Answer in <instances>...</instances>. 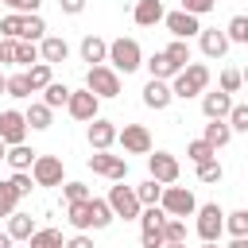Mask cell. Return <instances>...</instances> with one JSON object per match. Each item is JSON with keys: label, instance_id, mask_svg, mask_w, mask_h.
I'll return each mask as SVG.
<instances>
[{"label": "cell", "instance_id": "obj_1", "mask_svg": "<svg viewBox=\"0 0 248 248\" xmlns=\"http://www.w3.org/2000/svg\"><path fill=\"white\" fill-rule=\"evenodd\" d=\"M170 78H174V81H170V97L190 101V97H198V93L209 85V66H202V62H186V66L174 70Z\"/></svg>", "mask_w": 248, "mask_h": 248}, {"label": "cell", "instance_id": "obj_2", "mask_svg": "<svg viewBox=\"0 0 248 248\" xmlns=\"http://www.w3.org/2000/svg\"><path fill=\"white\" fill-rule=\"evenodd\" d=\"M105 62H112V70H124V74H132V70H140L143 66V50H140V43L136 39H112L108 43V50H105Z\"/></svg>", "mask_w": 248, "mask_h": 248}, {"label": "cell", "instance_id": "obj_3", "mask_svg": "<svg viewBox=\"0 0 248 248\" xmlns=\"http://www.w3.org/2000/svg\"><path fill=\"white\" fill-rule=\"evenodd\" d=\"M89 170L101 174V178L124 182V178H128V159H124V155H112L108 147H93V155H89Z\"/></svg>", "mask_w": 248, "mask_h": 248}, {"label": "cell", "instance_id": "obj_4", "mask_svg": "<svg viewBox=\"0 0 248 248\" xmlns=\"http://www.w3.org/2000/svg\"><path fill=\"white\" fill-rule=\"evenodd\" d=\"M159 205H163V213H167V217H190V213L198 209V198H194L186 186L167 182V186H163V194H159Z\"/></svg>", "mask_w": 248, "mask_h": 248}, {"label": "cell", "instance_id": "obj_5", "mask_svg": "<svg viewBox=\"0 0 248 248\" xmlns=\"http://www.w3.org/2000/svg\"><path fill=\"white\" fill-rule=\"evenodd\" d=\"M85 89H93L97 97H116V93H120V78H116L112 66L93 62V66L85 70Z\"/></svg>", "mask_w": 248, "mask_h": 248}, {"label": "cell", "instance_id": "obj_6", "mask_svg": "<svg viewBox=\"0 0 248 248\" xmlns=\"http://www.w3.org/2000/svg\"><path fill=\"white\" fill-rule=\"evenodd\" d=\"M31 178H35V186H62L66 167H62L58 155H35V163H31Z\"/></svg>", "mask_w": 248, "mask_h": 248}, {"label": "cell", "instance_id": "obj_7", "mask_svg": "<svg viewBox=\"0 0 248 248\" xmlns=\"http://www.w3.org/2000/svg\"><path fill=\"white\" fill-rule=\"evenodd\" d=\"M97 108H101V97H97L93 89H70V97H66V112H70L74 120H93Z\"/></svg>", "mask_w": 248, "mask_h": 248}, {"label": "cell", "instance_id": "obj_8", "mask_svg": "<svg viewBox=\"0 0 248 248\" xmlns=\"http://www.w3.org/2000/svg\"><path fill=\"white\" fill-rule=\"evenodd\" d=\"M194 213H198V236L202 240H217L221 229H225V209L217 202H209V205H198Z\"/></svg>", "mask_w": 248, "mask_h": 248}, {"label": "cell", "instance_id": "obj_9", "mask_svg": "<svg viewBox=\"0 0 248 248\" xmlns=\"http://www.w3.org/2000/svg\"><path fill=\"white\" fill-rule=\"evenodd\" d=\"M116 140H120V147H124L128 155H147V151H151V132H147L143 124H124V128H116Z\"/></svg>", "mask_w": 248, "mask_h": 248}, {"label": "cell", "instance_id": "obj_10", "mask_svg": "<svg viewBox=\"0 0 248 248\" xmlns=\"http://www.w3.org/2000/svg\"><path fill=\"white\" fill-rule=\"evenodd\" d=\"M147 170H151V178H159L163 186L167 182H178V174H182V163L170 155V151H147Z\"/></svg>", "mask_w": 248, "mask_h": 248}, {"label": "cell", "instance_id": "obj_11", "mask_svg": "<svg viewBox=\"0 0 248 248\" xmlns=\"http://www.w3.org/2000/svg\"><path fill=\"white\" fill-rule=\"evenodd\" d=\"M105 202H108L112 217H124V221H132V217L140 213V198H136V190H132V186H112Z\"/></svg>", "mask_w": 248, "mask_h": 248}, {"label": "cell", "instance_id": "obj_12", "mask_svg": "<svg viewBox=\"0 0 248 248\" xmlns=\"http://www.w3.org/2000/svg\"><path fill=\"white\" fill-rule=\"evenodd\" d=\"M198 19H202V16H194V12H186V8H178V12H163V23H167V31H170L174 39H190V35H198V31H202Z\"/></svg>", "mask_w": 248, "mask_h": 248}, {"label": "cell", "instance_id": "obj_13", "mask_svg": "<svg viewBox=\"0 0 248 248\" xmlns=\"http://www.w3.org/2000/svg\"><path fill=\"white\" fill-rule=\"evenodd\" d=\"M0 140H4V143H23V140H27V120H23V112H16V108H4V112H0Z\"/></svg>", "mask_w": 248, "mask_h": 248}, {"label": "cell", "instance_id": "obj_14", "mask_svg": "<svg viewBox=\"0 0 248 248\" xmlns=\"http://www.w3.org/2000/svg\"><path fill=\"white\" fill-rule=\"evenodd\" d=\"M4 58L16 66H31V62H39V46L31 39H4Z\"/></svg>", "mask_w": 248, "mask_h": 248}, {"label": "cell", "instance_id": "obj_15", "mask_svg": "<svg viewBox=\"0 0 248 248\" xmlns=\"http://www.w3.org/2000/svg\"><path fill=\"white\" fill-rule=\"evenodd\" d=\"M85 124H89V128H85L89 147H112V143H116V124H112V120L93 116V120H85Z\"/></svg>", "mask_w": 248, "mask_h": 248}, {"label": "cell", "instance_id": "obj_16", "mask_svg": "<svg viewBox=\"0 0 248 248\" xmlns=\"http://www.w3.org/2000/svg\"><path fill=\"white\" fill-rule=\"evenodd\" d=\"M170 101H174V97H170V85H167L163 78H151V81L143 85V105H147V108L163 112V108H167Z\"/></svg>", "mask_w": 248, "mask_h": 248}, {"label": "cell", "instance_id": "obj_17", "mask_svg": "<svg viewBox=\"0 0 248 248\" xmlns=\"http://www.w3.org/2000/svg\"><path fill=\"white\" fill-rule=\"evenodd\" d=\"M132 19H136L140 27H155V23H163V0H136Z\"/></svg>", "mask_w": 248, "mask_h": 248}, {"label": "cell", "instance_id": "obj_18", "mask_svg": "<svg viewBox=\"0 0 248 248\" xmlns=\"http://www.w3.org/2000/svg\"><path fill=\"white\" fill-rule=\"evenodd\" d=\"M39 58H43V62H50V66H54V62H66V58H70V46H66V39H58V35H46V39L39 43Z\"/></svg>", "mask_w": 248, "mask_h": 248}, {"label": "cell", "instance_id": "obj_19", "mask_svg": "<svg viewBox=\"0 0 248 248\" xmlns=\"http://www.w3.org/2000/svg\"><path fill=\"white\" fill-rule=\"evenodd\" d=\"M202 140H205L209 147H225V143L232 140V128L225 124V116H209V124H205V132H202Z\"/></svg>", "mask_w": 248, "mask_h": 248}, {"label": "cell", "instance_id": "obj_20", "mask_svg": "<svg viewBox=\"0 0 248 248\" xmlns=\"http://www.w3.org/2000/svg\"><path fill=\"white\" fill-rule=\"evenodd\" d=\"M4 163H8L12 170H31V163H35V151H31L27 143H8V151H4Z\"/></svg>", "mask_w": 248, "mask_h": 248}, {"label": "cell", "instance_id": "obj_21", "mask_svg": "<svg viewBox=\"0 0 248 248\" xmlns=\"http://www.w3.org/2000/svg\"><path fill=\"white\" fill-rule=\"evenodd\" d=\"M31 232H35V217L12 209V213H8V236H12V240H27Z\"/></svg>", "mask_w": 248, "mask_h": 248}, {"label": "cell", "instance_id": "obj_22", "mask_svg": "<svg viewBox=\"0 0 248 248\" xmlns=\"http://www.w3.org/2000/svg\"><path fill=\"white\" fill-rule=\"evenodd\" d=\"M198 35H202V54H205V58H221V54L229 50L225 31H217V27H213V31H198Z\"/></svg>", "mask_w": 248, "mask_h": 248}, {"label": "cell", "instance_id": "obj_23", "mask_svg": "<svg viewBox=\"0 0 248 248\" xmlns=\"http://www.w3.org/2000/svg\"><path fill=\"white\" fill-rule=\"evenodd\" d=\"M229 105H232V101H229L225 89H217V93H205V89H202V112H205V120H209V116H225Z\"/></svg>", "mask_w": 248, "mask_h": 248}, {"label": "cell", "instance_id": "obj_24", "mask_svg": "<svg viewBox=\"0 0 248 248\" xmlns=\"http://www.w3.org/2000/svg\"><path fill=\"white\" fill-rule=\"evenodd\" d=\"M105 225H112V209H108L105 198L89 194V229H105Z\"/></svg>", "mask_w": 248, "mask_h": 248}, {"label": "cell", "instance_id": "obj_25", "mask_svg": "<svg viewBox=\"0 0 248 248\" xmlns=\"http://www.w3.org/2000/svg\"><path fill=\"white\" fill-rule=\"evenodd\" d=\"M163 54H167V62H170L174 70H182V66L190 62V43H186V39H170V43L163 46Z\"/></svg>", "mask_w": 248, "mask_h": 248}, {"label": "cell", "instance_id": "obj_26", "mask_svg": "<svg viewBox=\"0 0 248 248\" xmlns=\"http://www.w3.org/2000/svg\"><path fill=\"white\" fill-rule=\"evenodd\" d=\"M50 70H54V66H50V62H43V58H39V62H31V66L23 70V74H27V81H31V93H39V89H43V85L54 78Z\"/></svg>", "mask_w": 248, "mask_h": 248}, {"label": "cell", "instance_id": "obj_27", "mask_svg": "<svg viewBox=\"0 0 248 248\" xmlns=\"http://www.w3.org/2000/svg\"><path fill=\"white\" fill-rule=\"evenodd\" d=\"M50 105H43V101H35L27 112H23V120H27V128H35V132H43V128H50Z\"/></svg>", "mask_w": 248, "mask_h": 248}, {"label": "cell", "instance_id": "obj_28", "mask_svg": "<svg viewBox=\"0 0 248 248\" xmlns=\"http://www.w3.org/2000/svg\"><path fill=\"white\" fill-rule=\"evenodd\" d=\"M105 50H108V43L105 39H97V35H85L81 39V58L93 66V62H105Z\"/></svg>", "mask_w": 248, "mask_h": 248}, {"label": "cell", "instance_id": "obj_29", "mask_svg": "<svg viewBox=\"0 0 248 248\" xmlns=\"http://www.w3.org/2000/svg\"><path fill=\"white\" fill-rule=\"evenodd\" d=\"M66 97H70V89H66L62 81H54V78H50V81L43 85V105H50V108H62V105H66Z\"/></svg>", "mask_w": 248, "mask_h": 248}, {"label": "cell", "instance_id": "obj_30", "mask_svg": "<svg viewBox=\"0 0 248 248\" xmlns=\"http://www.w3.org/2000/svg\"><path fill=\"white\" fill-rule=\"evenodd\" d=\"M136 190V198H140V205H151V202H159V194H163V182L159 178H143L140 186H132Z\"/></svg>", "mask_w": 248, "mask_h": 248}, {"label": "cell", "instance_id": "obj_31", "mask_svg": "<svg viewBox=\"0 0 248 248\" xmlns=\"http://www.w3.org/2000/svg\"><path fill=\"white\" fill-rule=\"evenodd\" d=\"M182 240H186L182 217H163V244H182Z\"/></svg>", "mask_w": 248, "mask_h": 248}, {"label": "cell", "instance_id": "obj_32", "mask_svg": "<svg viewBox=\"0 0 248 248\" xmlns=\"http://www.w3.org/2000/svg\"><path fill=\"white\" fill-rule=\"evenodd\" d=\"M27 244H31V248H58V244H62V232H58V229H35V232L27 236Z\"/></svg>", "mask_w": 248, "mask_h": 248}, {"label": "cell", "instance_id": "obj_33", "mask_svg": "<svg viewBox=\"0 0 248 248\" xmlns=\"http://www.w3.org/2000/svg\"><path fill=\"white\" fill-rule=\"evenodd\" d=\"M4 93L16 97V101H27V97H31V81H27V74H12L8 85H4Z\"/></svg>", "mask_w": 248, "mask_h": 248}, {"label": "cell", "instance_id": "obj_34", "mask_svg": "<svg viewBox=\"0 0 248 248\" xmlns=\"http://www.w3.org/2000/svg\"><path fill=\"white\" fill-rule=\"evenodd\" d=\"M213 155H217V147H209L205 140H190V143H186V159H190L194 167L205 163V159H213Z\"/></svg>", "mask_w": 248, "mask_h": 248}, {"label": "cell", "instance_id": "obj_35", "mask_svg": "<svg viewBox=\"0 0 248 248\" xmlns=\"http://www.w3.org/2000/svg\"><path fill=\"white\" fill-rule=\"evenodd\" d=\"M19 31H23V12H8L0 19V39H19Z\"/></svg>", "mask_w": 248, "mask_h": 248}, {"label": "cell", "instance_id": "obj_36", "mask_svg": "<svg viewBox=\"0 0 248 248\" xmlns=\"http://www.w3.org/2000/svg\"><path fill=\"white\" fill-rule=\"evenodd\" d=\"M225 39L229 43H248V19L244 16H232L229 27H225Z\"/></svg>", "mask_w": 248, "mask_h": 248}, {"label": "cell", "instance_id": "obj_37", "mask_svg": "<svg viewBox=\"0 0 248 248\" xmlns=\"http://www.w3.org/2000/svg\"><path fill=\"white\" fill-rule=\"evenodd\" d=\"M147 70H151V78H163V81L174 74V66L167 62V54H163V50H155V54L147 58Z\"/></svg>", "mask_w": 248, "mask_h": 248}, {"label": "cell", "instance_id": "obj_38", "mask_svg": "<svg viewBox=\"0 0 248 248\" xmlns=\"http://www.w3.org/2000/svg\"><path fill=\"white\" fill-rule=\"evenodd\" d=\"M221 178H225V170H221L217 155L205 159V163H198V182H221Z\"/></svg>", "mask_w": 248, "mask_h": 248}, {"label": "cell", "instance_id": "obj_39", "mask_svg": "<svg viewBox=\"0 0 248 248\" xmlns=\"http://www.w3.org/2000/svg\"><path fill=\"white\" fill-rule=\"evenodd\" d=\"M70 225L74 229H89V198L70 202Z\"/></svg>", "mask_w": 248, "mask_h": 248}, {"label": "cell", "instance_id": "obj_40", "mask_svg": "<svg viewBox=\"0 0 248 248\" xmlns=\"http://www.w3.org/2000/svg\"><path fill=\"white\" fill-rule=\"evenodd\" d=\"M225 116H229V128H232V132H248V108H244V105H229Z\"/></svg>", "mask_w": 248, "mask_h": 248}, {"label": "cell", "instance_id": "obj_41", "mask_svg": "<svg viewBox=\"0 0 248 248\" xmlns=\"http://www.w3.org/2000/svg\"><path fill=\"white\" fill-rule=\"evenodd\" d=\"M8 182H12V190H16L19 198H27V194H31V186H35L31 170H12V178H8Z\"/></svg>", "mask_w": 248, "mask_h": 248}, {"label": "cell", "instance_id": "obj_42", "mask_svg": "<svg viewBox=\"0 0 248 248\" xmlns=\"http://www.w3.org/2000/svg\"><path fill=\"white\" fill-rule=\"evenodd\" d=\"M16 202H19V194L12 190V182H0V217H8L16 209Z\"/></svg>", "mask_w": 248, "mask_h": 248}, {"label": "cell", "instance_id": "obj_43", "mask_svg": "<svg viewBox=\"0 0 248 248\" xmlns=\"http://www.w3.org/2000/svg\"><path fill=\"white\" fill-rule=\"evenodd\" d=\"M229 217V232L232 236H244L248 232V209H236V213H225Z\"/></svg>", "mask_w": 248, "mask_h": 248}, {"label": "cell", "instance_id": "obj_44", "mask_svg": "<svg viewBox=\"0 0 248 248\" xmlns=\"http://www.w3.org/2000/svg\"><path fill=\"white\" fill-rule=\"evenodd\" d=\"M221 89H225V93H236V89H240V70H232V66L221 70Z\"/></svg>", "mask_w": 248, "mask_h": 248}, {"label": "cell", "instance_id": "obj_45", "mask_svg": "<svg viewBox=\"0 0 248 248\" xmlns=\"http://www.w3.org/2000/svg\"><path fill=\"white\" fill-rule=\"evenodd\" d=\"M62 194H66V202H81V198H89V186L85 182H66Z\"/></svg>", "mask_w": 248, "mask_h": 248}, {"label": "cell", "instance_id": "obj_46", "mask_svg": "<svg viewBox=\"0 0 248 248\" xmlns=\"http://www.w3.org/2000/svg\"><path fill=\"white\" fill-rule=\"evenodd\" d=\"M182 8H186V12H194V16H205V12H213V8H217V0H182Z\"/></svg>", "mask_w": 248, "mask_h": 248}, {"label": "cell", "instance_id": "obj_47", "mask_svg": "<svg viewBox=\"0 0 248 248\" xmlns=\"http://www.w3.org/2000/svg\"><path fill=\"white\" fill-rule=\"evenodd\" d=\"M62 4V12L66 16H78V12H85V0H58Z\"/></svg>", "mask_w": 248, "mask_h": 248}, {"label": "cell", "instance_id": "obj_48", "mask_svg": "<svg viewBox=\"0 0 248 248\" xmlns=\"http://www.w3.org/2000/svg\"><path fill=\"white\" fill-rule=\"evenodd\" d=\"M140 240H143V248H159L163 244V232H143Z\"/></svg>", "mask_w": 248, "mask_h": 248}, {"label": "cell", "instance_id": "obj_49", "mask_svg": "<svg viewBox=\"0 0 248 248\" xmlns=\"http://www.w3.org/2000/svg\"><path fill=\"white\" fill-rule=\"evenodd\" d=\"M39 4H43V0H16L12 12H39Z\"/></svg>", "mask_w": 248, "mask_h": 248}, {"label": "cell", "instance_id": "obj_50", "mask_svg": "<svg viewBox=\"0 0 248 248\" xmlns=\"http://www.w3.org/2000/svg\"><path fill=\"white\" fill-rule=\"evenodd\" d=\"M70 248H89V236H85V229H81L78 236H70Z\"/></svg>", "mask_w": 248, "mask_h": 248}, {"label": "cell", "instance_id": "obj_51", "mask_svg": "<svg viewBox=\"0 0 248 248\" xmlns=\"http://www.w3.org/2000/svg\"><path fill=\"white\" fill-rule=\"evenodd\" d=\"M8 244H12V236H8V232H0V248H8Z\"/></svg>", "mask_w": 248, "mask_h": 248}, {"label": "cell", "instance_id": "obj_52", "mask_svg": "<svg viewBox=\"0 0 248 248\" xmlns=\"http://www.w3.org/2000/svg\"><path fill=\"white\" fill-rule=\"evenodd\" d=\"M4 85H8V74H4V70H0V93H4Z\"/></svg>", "mask_w": 248, "mask_h": 248}, {"label": "cell", "instance_id": "obj_53", "mask_svg": "<svg viewBox=\"0 0 248 248\" xmlns=\"http://www.w3.org/2000/svg\"><path fill=\"white\" fill-rule=\"evenodd\" d=\"M4 62H8V58H4V39H0V66H4Z\"/></svg>", "mask_w": 248, "mask_h": 248}, {"label": "cell", "instance_id": "obj_54", "mask_svg": "<svg viewBox=\"0 0 248 248\" xmlns=\"http://www.w3.org/2000/svg\"><path fill=\"white\" fill-rule=\"evenodd\" d=\"M4 151H8V143H4V140H0V159H4Z\"/></svg>", "mask_w": 248, "mask_h": 248}, {"label": "cell", "instance_id": "obj_55", "mask_svg": "<svg viewBox=\"0 0 248 248\" xmlns=\"http://www.w3.org/2000/svg\"><path fill=\"white\" fill-rule=\"evenodd\" d=\"M4 4H8V8H16V0H4Z\"/></svg>", "mask_w": 248, "mask_h": 248}]
</instances>
